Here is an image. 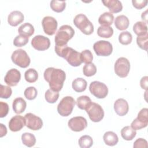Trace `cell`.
<instances>
[{
  "mask_svg": "<svg viewBox=\"0 0 148 148\" xmlns=\"http://www.w3.org/2000/svg\"><path fill=\"white\" fill-rule=\"evenodd\" d=\"M24 77L25 80L28 83H34L38 78V73L37 71L34 68H29L24 73Z\"/></svg>",
  "mask_w": 148,
  "mask_h": 148,
  "instance_id": "cell-31",
  "label": "cell"
},
{
  "mask_svg": "<svg viewBox=\"0 0 148 148\" xmlns=\"http://www.w3.org/2000/svg\"><path fill=\"white\" fill-rule=\"evenodd\" d=\"M132 36L128 31H124L120 34L119 36V40L120 43L123 45H127L131 43Z\"/></svg>",
  "mask_w": 148,
  "mask_h": 148,
  "instance_id": "cell-35",
  "label": "cell"
},
{
  "mask_svg": "<svg viewBox=\"0 0 148 148\" xmlns=\"http://www.w3.org/2000/svg\"><path fill=\"white\" fill-rule=\"evenodd\" d=\"M83 74L87 77L94 75L97 72V68L93 63L86 64L83 68Z\"/></svg>",
  "mask_w": 148,
  "mask_h": 148,
  "instance_id": "cell-36",
  "label": "cell"
},
{
  "mask_svg": "<svg viewBox=\"0 0 148 148\" xmlns=\"http://www.w3.org/2000/svg\"><path fill=\"white\" fill-rule=\"evenodd\" d=\"M43 76L45 80L49 83L50 89L58 92L62 89L66 78V74L64 71L49 67L45 71Z\"/></svg>",
  "mask_w": 148,
  "mask_h": 148,
  "instance_id": "cell-1",
  "label": "cell"
},
{
  "mask_svg": "<svg viewBox=\"0 0 148 148\" xmlns=\"http://www.w3.org/2000/svg\"><path fill=\"white\" fill-rule=\"evenodd\" d=\"M114 109L117 114L120 116H123L128 112V103L125 99L119 98L114 103Z\"/></svg>",
  "mask_w": 148,
  "mask_h": 148,
  "instance_id": "cell-17",
  "label": "cell"
},
{
  "mask_svg": "<svg viewBox=\"0 0 148 148\" xmlns=\"http://www.w3.org/2000/svg\"><path fill=\"white\" fill-rule=\"evenodd\" d=\"M116 74L120 77H125L128 76L130 70V62L125 57L119 58L114 66Z\"/></svg>",
  "mask_w": 148,
  "mask_h": 148,
  "instance_id": "cell-8",
  "label": "cell"
},
{
  "mask_svg": "<svg viewBox=\"0 0 148 148\" xmlns=\"http://www.w3.org/2000/svg\"><path fill=\"white\" fill-rule=\"evenodd\" d=\"M136 119L140 122L148 124V109L147 108H143L138 114Z\"/></svg>",
  "mask_w": 148,
  "mask_h": 148,
  "instance_id": "cell-42",
  "label": "cell"
},
{
  "mask_svg": "<svg viewBox=\"0 0 148 148\" xmlns=\"http://www.w3.org/2000/svg\"><path fill=\"white\" fill-rule=\"evenodd\" d=\"M89 118L93 122H99L104 117V111L99 104L91 102L86 109Z\"/></svg>",
  "mask_w": 148,
  "mask_h": 148,
  "instance_id": "cell-7",
  "label": "cell"
},
{
  "mask_svg": "<svg viewBox=\"0 0 148 148\" xmlns=\"http://www.w3.org/2000/svg\"><path fill=\"white\" fill-rule=\"evenodd\" d=\"M20 72L17 69L13 68L7 72L4 78V81L9 86H16L20 82Z\"/></svg>",
  "mask_w": 148,
  "mask_h": 148,
  "instance_id": "cell-15",
  "label": "cell"
},
{
  "mask_svg": "<svg viewBox=\"0 0 148 148\" xmlns=\"http://www.w3.org/2000/svg\"><path fill=\"white\" fill-rule=\"evenodd\" d=\"M29 40L28 37L24 36L22 35H17L14 39L13 45L16 47H23L25 46Z\"/></svg>",
  "mask_w": 148,
  "mask_h": 148,
  "instance_id": "cell-40",
  "label": "cell"
},
{
  "mask_svg": "<svg viewBox=\"0 0 148 148\" xmlns=\"http://www.w3.org/2000/svg\"><path fill=\"white\" fill-rule=\"evenodd\" d=\"M114 20V16L110 12H105L102 14L99 18L98 23L103 26H110L112 24Z\"/></svg>",
  "mask_w": 148,
  "mask_h": 148,
  "instance_id": "cell-25",
  "label": "cell"
},
{
  "mask_svg": "<svg viewBox=\"0 0 148 148\" xmlns=\"http://www.w3.org/2000/svg\"><path fill=\"white\" fill-rule=\"evenodd\" d=\"M24 94L25 97L27 99L33 100L36 98L37 94H38V91L35 87L31 86V87H27L25 90Z\"/></svg>",
  "mask_w": 148,
  "mask_h": 148,
  "instance_id": "cell-38",
  "label": "cell"
},
{
  "mask_svg": "<svg viewBox=\"0 0 148 148\" xmlns=\"http://www.w3.org/2000/svg\"><path fill=\"white\" fill-rule=\"evenodd\" d=\"M103 139L105 143L110 146L116 145L119 142L117 135L113 131H108L105 132L103 136Z\"/></svg>",
  "mask_w": 148,
  "mask_h": 148,
  "instance_id": "cell-22",
  "label": "cell"
},
{
  "mask_svg": "<svg viewBox=\"0 0 148 148\" xmlns=\"http://www.w3.org/2000/svg\"><path fill=\"white\" fill-rule=\"evenodd\" d=\"M69 128L75 132H80L84 130L87 126L86 119L82 116H76L71 118L68 123Z\"/></svg>",
  "mask_w": 148,
  "mask_h": 148,
  "instance_id": "cell-14",
  "label": "cell"
},
{
  "mask_svg": "<svg viewBox=\"0 0 148 148\" xmlns=\"http://www.w3.org/2000/svg\"><path fill=\"white\" fill-rule=\"evenodd\" d=\"M147 124H146L145 123H143L139 121L136 118L133 120V121L131 123V127L134 129L135 130H139L142 128L146 127Z\"/></svg>",
  "mask_w": 148,
  "mask_h": 148,
  "instance_id": "cell-44",
  "label": "cell"
},
{
  "mask_svg": "<svg viewBox=\"0 0 148 148\" xmlns=\"http://www.w3.org/2000/svg\"><path fill=\"white\" fill-rule=\"evenodd\" d=\"M141 17H142V19L143 21H145V23H147V10H146L145 12H144L142 13Z\"/></svg>",
  "mask_w": 148,
  "mask_h": 148,
  "instance_id": "cell-49",
  "label": "cell"
},
{
  "mask_svg": "<svg viewBox=\"0 0 148 148\" xmlns=\"http://www.w3.org/2000/svg\"><path fill=\"white\" fill-rule=\"evenodd\" d=\"M102 2L109 9L111 13H119L123 9L122 3L119 0H106L102 1Z\"/></svg>",
  "mask_w": 148,
  "mask_h": 148,
  "instance_id": "cell-19",
  "label": "cell"
},
{
  "mask_svg": "<svg viewBox=\"0 0 148 148\" xmlns=\"http://www.w3.org/2000/svg\"><path fill=\"white\" fill-rule=\"evenodd\" d=\"M147 42H148V35L145 34L142 36H138L136 38V43L138 46L145 51L147 50Z\"/></svg>",
  "mask_w": 148,
  "mask_h": 148,
  "instance_id": "cell-37",
  "label": "cell"
},
{
  "mask_svg": "<svg viewBox=\"0 0 148 148\" xmlns=\"http://www.w3.org/2000/svg\"><path fill=\"white\" fill-rule=\"evenodd\" d=\"M87 82L85 79L82 77H78L75 79L72 84L73 89L77 92H81L84 91L87 87Z\"/></svg>",
  "mask_w": 148,
  "mask_h": 148,
  "instance_id": "cell-24",
  "label": "cell"
},
{
  "mask_svg": "<svg viewBox=\"0 0 148 148\" xmlns=\"http://www.w3.org/2000/svg\"><path fill=\"white\" fill-rule=\"evenodd\" d=\"M95 54L98 56H109L113 51L112 44L106 40H99L93 45Z\"/></svg>",
  "mask_w": 148,
  "mask_h": 148,
  "instance_id": "cell-10",
  "label": "cell"
},
{
  "mask_svg": "<svg viewBox=\"0 0 148 148\" xmlns=\"http://www.w3.org/2000/svg\"><path fill=\"white\" fill-rule=\"evenodd\" d=\"M24 117L25 119V125L27 128L34 131L39 130L42 128L43 121L39 117L31 113H28L25 115Z\"/></svg>",
  "mask_w": 148,
  "mask_h": 148,
  "instance_id": "cell-11",
  "label": "cell"
},
{
  "mask_svg": "<svg viewBox=\"0 0 148 148\" xmlns=\"http://www.w3.org/2000/svg\"><path fill=\"white\" fill-rule=\"evenodd\" d=\"M136 130L130 126H125L121 130V135L122 138L126 140H131L136 136Z\"/></svg>",
  "mask_w": 148,
  "mask_h": 148,
  "instance_id": "cell-26",
  "label": "cell"
},
{
  "mask_svg": "<svg viewBox=\"0 0 148 148\" xmlns=\"http://www.w3.org/2000/svg\"><path fill=\"white\" fill-rule=\"evenodd\" d=\"M97 34L100 37L109 38L113 34V29L110 26L101 25L97 29Z\"/></svg>",
  "mask_w": 148,
  "mask_h": 148,
  "instance_id": "cell-29",
  "label": "cell"
},
{
  "mask_svg": "<svg viewBox=\"0 0 148 148\" xmlns=\"http://www.w3.org/2000/svg\"><path fill=\"white\" fill-rule=\"evenodd\" d=\"M66 7V2L64 1H57L53 0L50 2V8L51 9L57 13L62 12L64 10Z\"/></svg>",
  "mask_w": 148,
  "mask_h": 148,
  "instance_id": "cell-32",
  "label": "cell"
},
{
  "mask_svg": "<svg viewBox=\"0 0 148 148\" xmlns=\"http://www.w3.org/2000/svg\"><path fill=\"white\" fill-rule=\"evenodd\" d=\"M133 31L138 36L144 35L147 34V27L144 21H137L133 26Z\"/></svg>",
  "mask_w": 148,
  "mask_h": 148,
  "instance_id": "cell-27",
  "label": "cell"
},
{
  "mask_svg": "<svg viewBox=\"0 0 148 148\" xmlns=\"http://www.w3.org/2000/svg\"><path fill=\"white\" fill-rule=\"evenodd\" d=\"M27 106V103L25 101L21 98H16L13 101L12 107L14 113L17 114H20L24 112Z\"/></svg>",
  "mask_w": 148,
  "mask_h": 148,
  "instance_id": "cell-20",
  "label": "cell"
},
{
  "mask_svg": "<svg viewBox=\"0 0 148 148\" xmlns=\"http://www.w3.org/2000/svg\"><path fill=\"white\" fill-rule=\"evenodd\" d=\"M132 5L134 8H135L137 9H142V8H145L147 4V1H144V0H132Z\"/></svg>",
  "mask_w": 148,
  "mask_h": 148,
  "instance_id": "cell-46",
  "label": "cell"
},
{
  "mask_svg": "<svg viewBox=\"0 0 148 148\" xmlns=\"http://www.w3.org/2000/svg\"><path fill=\"white\" fill-rule=\"evenodd\" d=\"M12 93V90L10 87L1 84L0 97L1 98H3V99L9 98L11 96Z\"/></svg>",
  "mask_w": 148,
  "mask_h": 148,
  "instance_id": "cell-41",
  "label": "cell"
},
{
  "mask_svg": "<svg viewBox=\"0 0 148 148\" xmlns=\"http://www.w3.org/2000/svg\"><path fill=\"white\" fill-rule=\"evenodd\" d=\"M45 97L47 102L50 103H54L58 99L59 92L58 91H53L51 89H48L45 92Z\"/></svg>",
  "mask_w": 148,
  "mask_h": 148,
  "instance_id": "cell-33",
  "label": "cell"
},
{
  "mask_svg": "<svg viewBox=\"0 0 148 148\" xmlns=\"http://www.w3.org/2000/svg\"><path fill=\"white\" fill-rule=\"evenodd\" d=\"M25 125V119L20 115H16L11 118L9 122V128L11 131L17 132Z\"/></svg>",
  "mask_w": 148,
  "mask_h": 148,
  "instance_id": "cell-16",
  "label": "cell"
},
{
  "mask_svg": "<svg viewBox=\"0 0 148 148\" xmlns=\"http://www.w3.org/2000/svg\"><path fill=\"white\" fill-rule=\"evenodd\" d=\"M74 34L75 31L71 26L68 25L61 26L55 36V46H64L67 45L68 42L73 38Z\"/></svg>",
  "mask_w": 148,
  "mask_h": 148,
  "instance_id": "cell-3",
  "label": "cell"
},
{
  "mask_svg": "<svg viewBox=\"0 0 148 148\" xmlns=\"http://www.w3.org/2000/svg\"><path fill=\"white\" fill-rule=\"evenodd\" d=\"M73 23L85 35H89L94 32L93 24L84 14H77L73 19Z\"/></svg>",
  "mask_w": 148,
  "mask_h": 148,
  "instance_id": "cell-4",
  "label": "cell"
},
{
  "mask_svg": "<svg viewBox=\"0 0 148 148\" xmlns=\"http://www.w3.org/2000/svg\"><path fill=\"white\" fill-rule=\"evenodd\" d=\"M76 102L71 96L64 97L57 106L58 113L62 116L66 117L69 116L73 109Z\"/></svg>",
  "mask_w": 148,
  "mask_h": 148,
  "instance_id": "cell-5",
  "label": "cell"
},
{
  "mask_svg": "<svg viewBox=\"0 0 148 148\" xmlns=\"http://www.w3.org/2000/svg\"><path fill=\"white\" fill-rule=\"evenodd\" d=\"M32 46L39 51H43L48 49L50 46V39L43 35H36L31 40Z\"/></svg>",
  "mask_w": 148,
  "mask_h": 148,
  "instance_id": "cell-12",
  "label": "cell"
},
{
  "mask_svg": "<svg viewBox=\"0 0 148 148\" xmlns=\"http://www.w3.org/2000/svg\"><path fill=\"white\" fill-rule=\"evenodd\" d=\"M133 147L135 148H138V147L147 148V142L145 139L138 138L134 143Z\"/></svg>",
  "mask_w": 148,
  "mask_h": 148,
  "instance_id": "cell-45",
  "label": "cell"
},
{
  "mask_svg": "<svg viewBox=\"0 0 148 148\" xmlns=\"http://www.w3.org/2000/svg\"><path fill=\"white\" fill-rule=\"evenodd\" d=\"M89 90L94 96L99 99L105 98L108 94L106 85L98 81L92 82L90 84Z\"/></svg>",
  "mask_w": 148,
  "mask_h": 148,
  "instance_id": "cell-9",
  "label": "cell"
},
{
  "mask_svg": "<svg viewBox=\"0 0 148 148\" xmlns=\"http://www.w3.org/2000/svg\"><path fill=\"white\" fill-rule=\"evenodd\" d=\"M91 99L87 95H82L77 98L76 103L78 108L82 110H86L91 103Z\"/></svg>",
  "mask_w": 148,
  "mask_h": 148,
  "instance_id": "cell-30",
  "label": "cell"
},
{
  "mask_svg": "<svg viewBox=\"0 0 148 148\" xmlns=\"http://www.w3.org/2000/svg\"><path fill=\"white\" fill-rule=\"evenodd\" d=\"M43 31L48 35H53L56 33L58 23L56 18L51 16L45 17L42 21Z\"/></svg>",
  "mask_w": 148,
  "mask_h": 148,
  "instance_id": "cell-13",
  "label": "cell"
},
{
  "mask_svg": "<svg viewBox=\"0 0 148 148\" xmlns=\"http://www.w3.org/2000/svg\"><path fill=\"white\" fill-rule=\"evenodd\" d=\"M147 80H148V77L146 76L143 77L140 80V85L141 88L146 90V91H147V87H148Z\"/></svg>",
  "mask_w": 148,
  "mask_h": 148,
  "instance_id": "cell-47",
  "label": "cell"
},
{
  "mask_svg": "<svg viewBox=\"0 0 148 148\" xmlns=\"http://www.w3.org/2000/svg\"><path fill=\"white\" fill-rule=\"evenodd\" d=\"M24 21L23 14L18 10L12 12L8 17V23L13 27H16Z\"/></svg>",
  "mask_w": 148,
  "mask_h": 148,
  "instance_id": "cell-18",
  "label": "cell"
},
{
  "mask_svg": "<svg viewBox=\"0 0 148 148\" xmlns=\"http://www.w3.org/2000/svg\"><path fill=\"white\" fill-rule=\"evenodd\" d=\"M23 143L27 147H31L34 146L36 143L35 136L29 132H25L21 135Z\"/></svg>",
  "mask_w": 148,
  "mask_h": 148,
  "instance_id": "cell-28",
  "label": "cell"
},
{
  "mask_svg": "<svg viewBox=\"0 0 148 148\" xmlns=\"http://www.w3.org/2000/svg\"><path fill=\"white\" fill-rule=\"evenodd\" d=\"M11 59L12 62L16 65L25 68L30 64L31 60L27 52L23 49H17L14 51L12 54Z\"/></svg>",
  "mask_w": 148,
  "mask_h": 148,
  "instance_id": "cell-6",
  "label": "cell"
},
{
  "mask_svg": "<svg viewBox=\"0 0 148 148\" xmlns=\"http://www.w3.org/2000/svg\"><path fill=\"white\" fill-rule=\"evenodd\" d=\"M9 112V106L7 103L0 102V117H5Z\"/></svg>",
  "mask_w": 148,
  "mask_h": 148,
  "instance_id": "cell-43",
  "label": "cell"
},
{
  "mask_svg": "<svg viewBox=\"0 0 148 148\" xmlns=\"http://www.w3.org/2000/svg\"><path fill=\"white\" fill-rule=\"evenodd\" d=\"M130 21L127 16L125 15H120L116 17L114 25L117 29L123 31L126 29L129 26Z\"/></svg>",
  "mask_w": 148,
  "mask_h": 148,
  "instance_id": "cell-21",
  "label": "cell"
},
{
  "mask_svg": "<svg viewBox=\"0 0 148 148\" xmlns=\"http://www.w3.org/2000/svg\"><path fill=\"white\" fill-rule=\"evenodd\" d=\"M92 144V138L89 135H83L79 139V145L81 148H89Z\"/></svg>",
  "mask_w": 148,
  "mask_h": 148,
  "instance_id": "cell-34",
  "label": "cell"
},
{
  "mask_svg": "<svg viewBox=\"0 0 148 148\" xmlns=\"http://www.w3.org/2000/svg\"><path fill=\"white\" fill-rule=\"evenodd\" d=\"M81 60L82 62L85 64L91 63L93 60V56L92 53L89 50H84L80 53Z\"/></svg>",
  "mask_w": 148,
  "mask_h": 148,
  "instance_id": "cell-39",
  "label": "cell"
},
{
  "mask_svg": "<svg viewBox=\"0 0 148 148\" xmlns=\"http://www.w3.org/2000/svg\"><path fill=\"white\" fill-rule=\"evenodd\" d=\"M55 51L58 56L64 58L72 66H79L82 63L80 53L67 45L64 46H55Z\"/></svg>",
  "mask_w": 148,
  "mask_h": 148,
  "instance_id": "cell-2",
  "label": "cell"
},
{
  "mask_svg": "<svg viewBox=\"0 0 148 148\" xmlns=\"http://www.w3.org/2000/svg\"><path fill=\"white\" fill-rule=\"evenodd\" d=\"M34 26L29 23L22 24L18 29V32L20 35L28 38L34 34Z\"/></svg>",
  "mask_w": 148,
  "mask_h": 148,
  "instance_id": "cell-23",
  "label": "cell"
},
{
  "mask_svg": "<svg viewBox=\"0 0 148 148\" xmlns=\"http://www.w3.org/2000/svg\"><path fill=\"white\" fill-rule=\"evenodd\" d=\"M0 126H1V135H0V136H1V138H2L3 136L6 135V134L7 133V129H6V127L2 123L0 124Z\"/></svg>",
  "mask_w": 148,
  "mask_h": 148,
  "instance_id": "cell-48",
  "label": "cell"
}]
</instances>
